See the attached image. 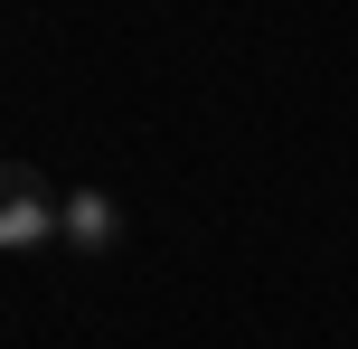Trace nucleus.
Listing matches in <instances>:
<instances>
[{"label": "nucleus", "mask_w": 358, "mask_h": 349, "mask_svg": "<svg viewBox=\"0 0 358 349\" xmlns=\"http://www.w3.org/2000/svg\"><path fill=\"white\" fill-rule=\"evenodd\" d=\"M57 245V189L29 161H0V255H38Z\"/></svg>", "instance_id": "f257e3e1"}, {"label": "nucleus", "mask_w": 358, "mask_h": 349, "mask_svg": "<svg viewBox=\"0 0 358 349\" xmlns=\"http://www.w3.org/2000/svg\"><path fill=\"white\" fill-rule=\"evenodd\" d=\"M123 199H113V189H66V199H57V245H66V255H113V245H123Z\"/></svg>", "instance_id": "f03ea898"}]
</instances>
